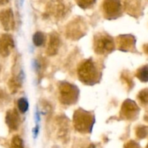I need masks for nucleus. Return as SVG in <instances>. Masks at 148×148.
I'll use <instances>...</instances> for the list:
<instances>
[{
    "label": "nucleus",
    "instance_id": "nucleus-1",
    "mask_svg": "<svg viewBox=\"0 0 148 148\" xmlns=\"http://www.w3.org/2000/svg\"><path fill=\"white\" fill-rule=\"evenodd\" d=\"M77 73L79 79L87 85H94L101 76L95 62L92 59H87L82 62L78 67Z\"/></svg>",
    "mask_w": 148,
    "mask_h": 148
},
{
    "label": "nucleus",
    "instance_id": "nucleus-2",
    "mask_svg": "<svg viewBox=\"0 0 148 148\" xmlns=\"http://www.w3.org/2000/svg\"><path fill=\"white\" fill-rule=\"evenodd\" d=\"M73 121L75 129L78 132L89 133L92 131V126L95 123V119L90 112L79 109L75 111L74 114Z\"/></svg>",
    "mask_w": 148,
    "mask_h": 148
},
{
    "label": "nucleus",
    "instance_id": "nucleus-3",
    "mask_svg": "<svg viewBox=\"0 0 148 148\" xmlns=\"http://www.w3.org/2000/svg\"><path fill=\"white\" fill-rule=\"evenodd\" d=\"M60 101L63 104L70 105L77 101L79 96V90L75 85L67 82H63L59 87Z\"/></svg>",
    "mask_w": 148,
    "mask_h": 148
},
{
    "label": "nucleus",
    "instance_id": "nucleus-4",
    "mask_svg": "<svg viewBox=\"0 0 148 148\" xmlns=\"http://www.w3.org/2000/svg\"><path fill=\"white\" fill-rule=\"evenodd\" d=\"M115 48L114 42L111 36L106 34L97 35L94 40V49L98 54L111 52Z\"/></svg>",
    "mask_w": 148,
    "mask_h": 148
},
{
    "label": "nucleus",
    "instance_id": "nucleus-5",
    "mask_svg": "<svg viewBox=\"0 0 148 148\" xmlns=\"http://www.w3.org/2000/svg\"><path fill=\"white\" fill-rule=\"evenodd\" d=\"M120 0H105L103 2V10L108 17H116L121 11Z\"/></svg>",
    "mask_w": 148,
    "mask_h": 148
},
{
    "label": "nucleus",
    "instance_id": "nucleus-6",
    "mask_svg": "<svg viewBox=\"0 0 148 148\" xmlns=\"http://www.w3.org/2000/svg\"><path fill=\"white\" fill-rule=\"evenodd\" d=\"M14 46V40L10 35L3 34L0 37V55L4 57L8 56Z\"/></svg>",
    "mask_w": 148,
    "mask_h": 148
},
{
    "label": "nucleus",
    "instance_id": "nucleus-7",
    "mask_svg": "<svg viewBox=\"0 0 148 148\" xmlns=\"http://www.w3.org/2000/svg\"><path fill=\"white\" fill-rule=\"evenodd\" d=\"M0 21L5 30H11L14 27L13 12L11 9L4 10L0 12Z\"/></svg>",
    "mask_w": 148,
    "mask_h": 148
},
{
    "label": "nucleus",
    "instance_id": "nucleus-8",
    "mask_svg": "<svg viewBox=\"0 0 148 148\" xmlns=\"http://www.w3.org/2000/svg\"><path fill=\"white\" fill-rule=\"evenodd\" d=\"M85 27L82 26L79 22L73 23L67 27L66 34L69 38L72 39L80 38L83 35H85Z\"/></svg>",
    "mask_w": 148,
    "mask_h": 148
},
{
    "label": "nucleus",
    "instance_id": "nucleus-9",
    "mask_svg": "<svg viewBox=\"0 0 148 148\" xmlns=\"http://www.w3.org/2000/svg\"><path fill=\"white\" fill-rule=\"evenodd\" d=\"M138 110V106L134 101H131V100H127L123 103L122 107H121V114L126 119H130L132 118L134 116H135Z\"/></svg>",
    "mask_w": 148,
    "mask_h": 148
},
{
    "label": "nucleus",
    "instance_id": "nucleus-10",
    "mask_svg": "<svg viewBox=\"0 0 148 148\" xmlns=\"http://www.w3.org/2000/svg\"><path fill=\"white\" fill-rule=\"evenodd\" d=\"M20 122V116L15 109L10 110L7 111L6 115V123L8 125L9 128L11 129L12 130H17Z\"/></svg>",
    "mask_w": 148,
    "mask_h": 148
},
{
    "label": "nucleus",
    "instance_id": "nucleus-11",
    "mask_svg": "<svg viewBox=\"0 0 148 148\" xmlns=\"http://www.w3.org/2000/svg\"><path fill=\"white\" fill-rule=\"evenodd\" d=\"M65 12V7L60 1H53L51 3L48 8V14H52L55 17H60L63 16Z\"/></svg>",
    "mask_w": 148,
    "mask_h": 148
},
{
    "label": "nucleus",
    "instance_id": "nucleus-12",
    "mask_svg": "<svg viewBox=\"0 0 148 148\" xmlns=\"http://www.w3.org/2000/svg\"><path fill=\"white\" fill-rule=\"evenodd\" d=\"M134 42H135V40H134V38L132 36H130V35L119 36V50L127 51L134 45Z\"/></svg>",
    "mask_w": 148,
    "mask_h": 148
},
{
    "label": "nucleus",
    "instance_id": "nucleus-13",
    "mask_svg": "<svg viewBox=\"0 0 148 148\" xmlns=\"http://www.w3.org/2000/svg\"><path fill=\"white\" fill-rule=\"evenodd\" d=\"M59 46H60V39L59 36L57 33H53L50 37V41L47 49L48 54L49 56H53L56 54Z\"/></svg>",
    "mask_w": 148,
    "mask_h": 148
},
{
    "label": "nucleus",
    "instance_id": "nucleus-14",
    "mask_svg": "<svg viewBox=\"0 0 148 148\" xmlns=\"http://www.w3.org/2000/svg\"><path fill=\"white\" fill-rule=\"evenodd\" d=\"M22 78L21 74L17 77H12L9 81V88L12 93H15L18 90L19 88L21 87L22 85Z\"/></svg>",
    "mask_w": 148,
    "mask_h": 148
},
{
    "label": "nucleus",
    "instance_id": "nucleus-15",
    "mask_svg": "<svg viewBox=\"0 0 148 148\" xmlns=\"http://www.w3.org/2000/svg\"><path fill=\"white\" fill-rule=\"evenodd\" d=\"M137 77L142 82H148V66L140 68L137 73Z\"/></svg>",
    "mask_w": 148,
    "mask_h": 148
},
{
    "label": "nucleus",
    "instance_id": "nucleus-16",
    "mask_svg": "<svg viewBox=\"0 0 148 148\" xmlns=\"http://www.w3.org/2000/svg\"><path fill=\"white\" fill-rule=\"evenodd\" d=\"M33 41L35 46H41L45 42V36L41 32H36L33 36Z\"/></svg>",
    "mask_w": 148,
    "mask_h": 148
},
{
    "label": "nucleus",
    "instance_id": "nucleus-17",
    "mask_svg": "<svg viewBox=\"0 0 148 148\" xmlns=\"http://www.w3.org/2000/svg\"><path fill=\"white\" fill-rule=\"evenodd\" d=\"M17 107L21 113L24 114L28 110V101L25 98H21L17 101Z\"/></svg>",
    "mask_w": 148,
    "mask_h": 148
},
{
    "label": "nucleus",
    "instance_id": "nucleus-18",
    "mask_svg": "<svg viewBox=\"0 0 148 148\" xmlns=\"http://www.w3.org/2000/svg\"><path fill=\"white\" fill-rule=\"evenodd\" d=\"M10 148H24L23 141L18 135L13 137L11 142V147Z\"/></svg>",
    "mask_w": 148,
    "mask_h": 148
},
{
    "label": "nucleus",
    "instance_id": "nucleus-19",
    "mask_svg": "<svg viewBox=\"0 0 148 148\" xmlns=\"http://www.w3.org/2000/svg\"><path fill=\"white\" fill-rule=\"evenodd\" d=\"M148 134V129L145 127H140L137 130V136L140 139L147 137Z\"/></svg>",
    "mask_w": 148,
    "mask_h": 148
},
{
    "label": "nucleus",
    "instance_id": "nucleus-20",
    "mask_svg": "<svg viewBox=\"0 0 148 148\" xmlns=\"http://www.w3.org/2000/svg\"><path fill=\"white\" fill-rule=\"evenodd\" d=\"M96 0H78V4L82 8H88L95 2Z\"/></svg>",
    "mask_w": 148,
    "mask_h": 148
},
{
    "label": "nucleus",
    "instance_id": "nucleus-21",
    "mask_svg": "<svg viewBox=\"0 0 148 148\" xmlns=\"http://www.w3.org/2000/svg\"><path fill=\"white\" fill-rule=\"evenodd\" d=\"M139 99L140 101L144 103H148V89H145L142 90L138 95Z\"/></svg>",
    "mask_w": 148,
    "mask_h": 148
},
{
    "label": "nucleus",
    "instance_id": "nucleus-22",
    "mask_svg": "<svg viewBox=\"0 0 148 148\" xmlns=\"http://www.w3.org/2000/svg\"><path fill=\"white\" fill-rule=\"evenodd\" d=\"M124 148H140V146L135 142L130 141L124 145Z\"/></svg>",
    "mask_w": 148,
    "mask_h": 148
},
{
    "label": "nucleus",
    "instance_id": "nucleus-23",
    "mask_svg": "<svg viewBox=\"0 0 148 148\" xmlns=\"http://www.w3.org/2000/svg\"><path fill=\"white\" fill-rule=\"evenodd\" d=\"M4 98H5V94H4V91L0 90V104L3 102Z\"/></svg>",
    "mask_w": 148,
    "mask_h": 148
},
{
    "label": "nucleus",
    "instance_id": "nucleus-24",
    "mask_svg": "<svg viewBox=\"0 0 148 148\" xmlns=\"http://www.w3.org/2000/svg\"><path fill=\"white\" fill-rule=\"evenodd\" d=\"M38 126H36V127H35V129H33V134H34V137H37L38 134Z\"/></svg>",
    "mask_w": 148,
    "mask_h": 148
},
{
    "label": "nucleus",
    "instance_id": "nucleus-25",
    "mask_svg": "<svg viewBox=\"0 0 148 148\" xmlns=\"http://www.w3.org/2000/svg\"><path fill=\"white\" fill-rule=\"evenodd\" d=\"M10 0H0V6L4 5V4H7Z\"/></svg>",
    "mask_w": 148,
    "mask_h": 148
},
{
    "label": "nucleus",
    "instance_id": "nucleus-26",
    "mask_svg": "<svg viewBox=\"0 0 148 148\" xmlns=\"http://www.w3.org/2000/svg\"><path fill=\"white\" fill-rule=\"evenodd\" d=\"M24 1L25 0H20V5H23V3H24Z\"/></svg>",
    "mask_w": 148,
    "mask_h": 148
},
{
    "label": "nucleus",
    "instance_id": "nucleus-27",
    "mask_svg": "<svg viewBox=\"0 0 148 148\" xmlns=\"http://www.w3.org/2000/svg\"><path fill=\"white\" fill-rule=\"evenodd\" d=\"M147 148H148V145H147Z\"/></svg>",
    "mask_w": 148,
    "mask_h": 148
}]
</instances>
